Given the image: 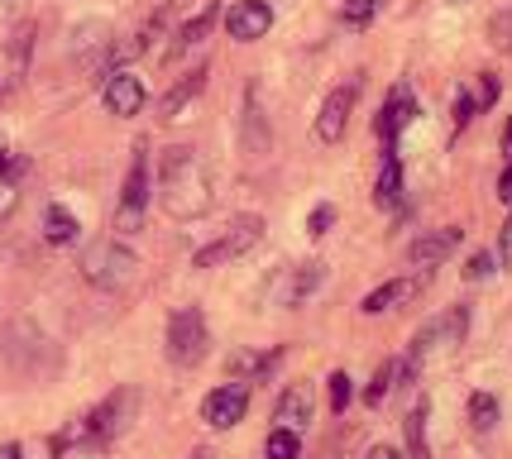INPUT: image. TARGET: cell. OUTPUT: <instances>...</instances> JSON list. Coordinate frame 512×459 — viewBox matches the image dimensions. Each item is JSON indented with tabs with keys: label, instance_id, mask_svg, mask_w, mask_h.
I'll use <instances>...</instances> for the list:
<instances>
[{
	"label": "cell",
	"instance_id": "cell-1",
	"mask_svg": "<svg viewBox=\"0 0 512 459\" xmlns=\"http://www.w3.org/2000/svg\"><path fill=\"white\" fill-rule=\"evenodd\" d=\"M158 197H163V211L173 220H197L211 211V168L192 144H173L163 149V163H158Z\"/></svg>",
	"mask_w": 512,
	"mask_h": 459
},
{
	"label": "cell",
	"instance_id": "cell-2",
	"mask_svg": "<svg viewBox=\"0 0 512 459\" xmlns=\"http://www.w3.org/2000/svg\"><path fill=\"white\" fill-rule=\"evenodd\" d=\"M134 402H139V397H134L130 388L111 393L106 402H101V407H91V412L82 416V421H72L63 436H53V450L63 455V450H72V445H87V450H91V445H111V440L120 436L125 426H130Z\"/></svg>",
	"mask_w": 512,
	"mask_h": 459
},
{
	"label": "cell",
	"instance_id": "cell-3",
	"mask_svg": "<svg viewBox=\"0 0 512 459\" xmlns=\"http://www.w3.org/2000/svg\"><path fill=\"white\" fill-rule=\"evenodd\" d=\"M134 273H139V259H134L125 244H115V240L91 244L87 254H82V278H87L91 287H101V292H120Z\"/></svg>",
	"mask_w": 512,
	"mask_h": 459
},
{
	"label": "cell",
	"instance_id": "cell-4",
	"mask_svg": "<svg viewBox=\"0 0 512 459\" xmlns=\"http://www.w3.org/2000/svg\"><path fill=\"white\" fill-rule=\"evenodd\" d=\"M259 240H264V220H259V216H240L230 230H225V235H216L211 244H201L197 254H192V263H197V268H221V263L245 259Z\"/></svg>",
	"mask_w": 512,
	"mask_h": 459
},
{
	"label": "cell",
	"instance_id": "cell-5",
	"mask_svg": "<svg viewBox=\"0 0 512 459\" xmlns=\"http://www.w3.org/2000/svg\"><path fill=\"white\" fill-rule=\"evenodd\" d=\"M168 359L178 369H192V364L206 359V316L197 306H178L168 316Z\"/></svg>",
	"mask_w": 512,
	"mask_h": 459
},
{
	"label": "cell",
	"instance_id": "cell-6",
	"mask_svg": "<svg viewBox=\"0 0 512 459\" xmlns=\"http://www.w3.org/2000/svg\"><path fill=\"white\" fill-rule=\"evenodd\" d=\"M144 206H149V149L134 144L130 173H125V187H120V211H115V230L120 235H134L144 225Z\"/></svg>",
	"mask_w": 512,
	"mask_h": 459
},
{
	"label": "cell",
	"instance_id": "cell-7",
	"mask_svg": "<svg viewBox=\"0 0 512 459\" xmlns=\"http://www.w3.org/2000/svg\"><path fill=\"white\" fill-rule=\"evenodd\" d=\"M359 77H350V82H340V87L321 101V110H316V139L321 144H340L345 139V130H350V115H355V101H359Z\"/></svg>",
	"mask_w": 512,
	"mask_h": 459
},
{
	"label": "cell",
	"instance_id": "cell-8",
	"mask_svg": "<svg viewBox=\"0 0 512 459\" xmlns=\"http://www.w3.org/2000/svg\"><path fill=\"white\" fill-rule=\"evenodd\" d=\"M34 34H39L34 24H20V29H10V34L0 39V101L24 82L29 58H34Z\"/></svg>",
	"mask_w": 512,
	"mask_h": 459
},
{
	"label": "cell",
	"instance_id": "cell-9",
	"mask_svg": "<svg viewBox=\"0 0 512 459\" xmlns=\"http://www.w3.org/2000/svg\"><path fill=\"white\" fill-rule=\"evenodd\" d=\"M245 412H249L245 383H221V388H211V393L201 397V416H206V426H216V431H230Z\"/></svg>",
	"mask_w": 512,
	"mask_h": 459
},
{
	"label": "cell",
	"instance_id": "cell-10",
	"mask_svg": "<svg viewBox=\"0 0 512 459\" xmlns=\"http://www.w3.org/2000/svg\"><path fill=\"white\" fill-rule=\"evenodd\" d=\"M225 29H230V39L254 44V39H264L273 29V5L268 0H240V5L225 10Z\"/></svg>",
	"mask_w": 512,
	"mask_h": 459
},
{
	"label": "cell",
	"instance_id": "cell-11",
	"mask_svg": "<svg viewBox=\"0 0 512 459\" xmlns=\"http://www.w3.org/2000/svg\"><path fill=\"white\" fill-rule=\"evenodd\" d=\"M460 240H465V230H460V225L426 230V235H417V240H412V249H407V263H412V268H436V263H446L450 254L460 249Z\"/></svg>",
	"mask_w": 512,
	"mask_h": 459
},
{
	"label": "cell",
	"instance_id": "cell-12",
	"mask_svg": "<svg viewBox=\"0 0 512 459\" xmlns=\"http://www.w3.org/2000/svg\"><path fill=\"white\" fill-rule=\"evenodd\" d=\"M422 115V106H417V96H412V87L407 82H398V87L388 91V101H383L379 120H374V130H379V139H398L412 120Z\"/></svg>",
	"mask_w": 512,
	"mask_h": 459
},
{
	"label": "cell",
	"instance_id": "cell-13",
	"mask_svg": "<svg viewBox=\"0 0 512 459\" xmlns=\"http://www.w3.org/2000/svg\"><path fill=\"white\" fill-rule=\"evenodd\" d=\"M101 101H106L111 115H139V106H144V82H139L134 72H125V67H115L111 77H106V87H101Z\"/></svg>",
	"mask_w": 512,
	"mask_h": 459
},
{
	"label": "cell",
	"instance_id": "cell-14",
	"mask_svg": "<svg viewBox=\"0 0 512 459\" xmlns=\"http://www.w3.org/2000/svg\"><path fill=\"white\" fill-rule=\"evenodd\" d=\"M321 283H326V263L316 259V263H297V268H288L283 287L273 283V292H278V302L283 306H302Z\"/></svg>",
	"mask_w": 512,
	"mask_h": 459
},
{
	"label": "cell",
	"instance_id": "cell-15",
	"mask_svg": "<svg viewBox=\"0 0 512 459\" xmlns=\"http://www.w3.org/2000/svg\"><path fill=\"white\" fill-rule=\"evenodd\" d=\"M201 91H206V67H192L182 82H173V87L163 91V101H158V115L163 120H182V110L197 101Z\"/></svg>",
	"mask_w": 512,
	"mask_h": 459
},
{
	"label": "cell",
	"instance_id": "cell-16",
	"mask_svg": "<svg viewBox=\"0 0 512 459\" xmlns=\"http://www.w3.org/2000/svg\"><path fill=\"white\" fill-rule=\"evenodd\" d=\"M422 292V283L417 278H393V283H383V287H374L369 297H364V316H383V311H398V306H407L412 297Z\"/></svg>",
	"mask_w": 512,
	"mask_h": 459
},
{
	"label": "cell",
	"instance_id": "cell-17",
	"mask_svg": "<svg viewBox=\"0 0 512 459\" xmlns=\"http://www.w3.org/2000/svg\"><path fill=\"white\" fill-rule=\"evenodd\" d=\"M273 421H278V426H288V431H302L307 421H316L312 388H307V383H292L288 393L278 397V412H273Z\"/></svg>",
	"mask_w": 512,
	"mask_h": 459
},
{
	"label": "cell",
	"instance_id": "cell-18",
	"mask_svg": "<svg viewBox=\"0 0 512 459\" xmlns=\"http://www.w3.org/2000/svg\"><path fill=\"white\" fill-rule=\"evenodd\" d=\"M245 149L254 158L268 153V120H264V110H259V87L245 91Z\"/></svg>",
	"mask_w": 512,
	"mask_h": 459
},
{
	"label": "cell",
	"instance_id": "cell-19",
	"mask_svg": "<svg viewBox=\"0 0 512 459\" xmlns=\"http://www.w3.org/2000/svg\"><path fill=\"white\" fill-rule=\"evenodd\" d=\"M216 5H201V15H192V20L182 24L178 34H173V48H168V58H178V53H187V48H197L206 34H211V24H216Z\"/></svg>",
	"mask_w": 512,
	"mask_h": 459
},
{
	"label": "cell",
	"instance_id": "cell-20",
	"mask_svg": "<svg viewBox=\"0 0 512 459\" xmlns=\"http://www.w3.org/2000/svg\"><path fill=\"white\" fill-rule=\"evenodd\" d=\"M77 235H82V225H77V216L67 211V206H48L44 211V240L48 244H77Z\"/></svg>",
	"mask_w": 512,
	"mask_h": 459
},
{
	"label": "cell",
	"instance_id": "cell-21",
	"mask_svg": "<svg viewBox=\"0 0 512 459\" xmlns=\"http://www.w3.org/2000/svg\"><path fill=\"white\" fill-rule=\"evenodd\" d=\"M398 197H402V163H398V153H388V158H383L379 182H374V201H379L383 211H393Z\"/></svg>",
	"mask_w": 512,
	"mask_h": 459
},
{
	"label": "cell",
	"instance_id": "cell-22",
	"mask_svg": "<svg viewBox=\"0 0 512 459\" xmlns=\"http://www.w3.org/2000/svg\"><path fill=\"white\" fill-rule=\"evenodd\" d=\"M283 350H268V354H235L230 359V373H240V383H259L268 378V369H278Z\"/></svg>",
	"mask_w": 512,
	"mask_h": 459
},
{
	"label": "cell",
	"instance_id": "cell-23",
	"mask_svg": "<svg viewBox=\"0 0 512 459\" xmlns=\"http://www.w3.org/2000/svg\"><path fill=\"white\" fill-rule=\"evenodd\" d=\"M426 402H417L412 412H407V459H431V450H426Z\"/></svg>",
	"mask_w": 512,
	"mask_h": 459
},
{
	"label": "cell",
	"instance_id": "cell-24",
	"mask_svg": "<svg viewBox=\"0 0 512 459\" xmlns=\"http://www.w3.org/2000/svg\"><path fill=\"white\" fill-rule=\"evenodd\" d=\"M264 455L268 459H302V440H297V431H288V426H273L264 440Z\"/></svg>",
	"mask_w": 512,
	"mask_h": 459
},
{
	"label": "cell",
	"instance_id": "cell-25",
	"mask_svg": "<svg viewBox=\"0 0 512 459\" xmlns=\"http://www.w3.org/2000/svg\"><path fill=\"white\" fill-rule=\"evenodd\" d=\"M469 421H474V431H479V436H489L493 426H498V397H489V393L469 397Z\"/></svg>",
	"mask_w": 512,
	"mask_h": 459
},
{
	"label": "cell",
	"instance_id": "cell-26",
	"mask_svg": "<svg viewBox=\"0 0 512 459\" xmlns=\"http://www.w3.org/2000/svg\"><path fill=\"white\" fill-rule=\"evenodd\" d=\"M106 34H111V29H106V20H91V24H82V29L72 34V53L82 58L87 48H106Z\"/></svg>",
	"mask_w": 512,
	"mask_h": 459
},
{
	"label": "cell",
	"instance_id": "cell-27",
	"mask_svg": "<svg viewBox=\"0 0 512 459\" xmlns=\"http://www.w3.org/2000/svg\"><path fill=\"white\" fill-rule=\"evenodd\" d=\"M331 225H335V206H326V201H321L312 216H307V235H312V240H321V235H326Z\"/></svg>",
	"mask_w": 512,
	"mask_h": 459
},
{
	"label": "cell",
	"instance_id": "cell-28",
	"mask_svg": "<svg viewBox=\"0 0 512 459\" xmlns=\"http://www.w3.org/2000/svg\"><path fill=\"white\" fill-rule=\"evenodd\" d=\"M374 10H379V0H350V5H345V24L364 29V24L374 20Z\"/></svg>",
	"mask_w": 512,
	"mask_h": 459
},
{
	"label": "cell",
	"instance_id": "cell-29",
	"mask_svg": "<svg viewBox=\"0 0 512 459\" xmlns=\"http://www.w3.org/2000/svg\"><path fill=\"white\" fill-rule=\"evenodd\" d=\"M350 407V373H331V412L340 416Z\"/></svg>",
	"mask_w": 512,
	"mask_h": 459
},
{
	"label": "cell",
	"instance_id": "cell-30",
	"mask_svg": "<svg viewBox=\"0 0 512 459\" xmlns=\"http://www.w3.org/2000/svg\"><path fill=\"white\" fill-rule=\"evenodd\" d=\"M489 273H493V254H474V259H469V268H465L469 283H484Z\"/></svg>",
	"mask_w": 512,
	"mask_h": 459
},
{
	"label": "cell",
	"instance_id": "cell-31",
	"mask_svg": "<svg viewBox=\"0 0 512 459\" xmlns=\"http://www.w3.org/2000/svg\"><path fill=\"white\" fill-rule=\"evenodd\" d=\"M474 101H479V110L498 101V77H493V72H479V96H474Z\"/></svg>",
	"mask_w": 512,
	"mask_h": 459
},
{
	"label": "cell",
	"instance_id": "cell-32",
	"mask_svg": "<svg viewBox=\"0 0 512 459\" xmlns=\"http://www.w3.org/2000/svg\"><path fill=\"white\" fill-rule=\"evenodd\" d=\"M474 115H479V101H474L469 91H460V96H455V125H469Z\"/></svg>",
	"mask_w": 512,
	"mask_h": 459
},
{
	"label": "cell",
	"instance_id": "cell-33",
	"mask_svg": "<svg viewBox=\"0 0 512 459\" xmlns=\"http://www.w3.org/2000/svg\"><path fill=\"white\" fill-rule=\"evenodd\" d=\"M498 259H503V268H512V211L503 220V235H498Z\"/></svg>",
	"mask_w": 512,
	"mask_h": 459
},
{
	"label": "cell",
	"instance_id": "cell-34",
	"mask_svg": "<svg viewBox=\"0 0 512 459\" xmlns=\"http://www.w3.org/2000/svg\"><path fill=\"white\" fill-rule=\"evenodd\" d=\"M493 44L498 48L512 44V15H498V20H493Z\"/></svg>",
	"mask_w": 512,
	"mask_h": 459
},
{
	"label": "cell",
	"instance_id": "cell-35",
	"mask_svg": "<svg viewBox=\"0 0 512 459\" xmlns=\"http://www.w3.org/2000/svg\"><path fill=\"white\" fill-rule=\"evenodd\" d=\"M498 197L512 206V158H508V168H503V177H498Z\"/></svg>",
	"mask_w": 512,
	"mask_h": 459
},
{
	"label": "cell",
	"instance_id": "cell-36",
	"mask_svg": "<svg viewBox=\"0 0 512 459\" xmlns=\"http://www.w3.org/2000/svg\"><path fill=\"white\" fill-rule=\"evenodd\" d=\"M369 459H402V455L393 450V445H374V450H369Z\"/></svg>",
	"mask_w": 512,
	"mask_h": 459
},
{
	"label": "cell",
	"instance_id": "cell-37",
	"mask_svg": "<svg viewBox=\"0 0 512 459\" xmlns=\"http://www.w3.org/2000/svg\"><path fill=\"white\" fill-rule=\"evenodd\" d=\"M0 459H24L20 445H0Z\"/></svg>",
	"mask_w": 512,
	"mask_h": 459
},
{
	"label": "cell",
	"instance_id": "cell-38",
	"mask_svg": "<svg viewBox=\"0 0 512 459\" xmlns=\"http://www.w3.org/2000/svg\"><path fill=\"white\" fill-rule=\"evenodd\" d=\"M503 153H512V120H508V130H503Z\"/></svg>",
	"mask_w": 512,
	"mask_h": 459
},
{
	"label": "cell",
	"instance_id": "cell-39",
	"mask_svg": "<svg viewBox=\"0 0 512 459\" xmlns=\"http://www.w3.org/2000/svg\"><path fill=\"white\" fill-rule=\"evenodd\" d=\"M187 459H211V455H206V450H192V455H187Z\"/></svg>",
	"mask_w": 512,
	"mask_h": 459
}]
</instances>
